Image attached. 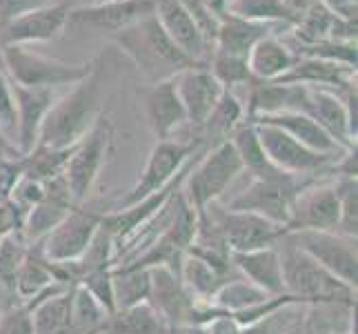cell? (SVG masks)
<instances>
[{
    "instance_id": "cell-1",
    "label": "cell",
    "mask_w": 358,
    "mask_h": 334,
    "mask_svg": "<svg viewBox=\"0 0 358 334\" xmlns=\"http://www.w3.org/2000/svg\"><path fill=\"white\" fill-rule=\"evenodd\" d=\"M103 114V83L101 69H94L85 81L71 85V90L56 98L49 107L47 116L41 125L38 143L54 150L76 147L94 123Z\"/></svg>"
},
{
    "instance_id": "cell-2",
    "label": "cell",
    "mask_w": 358,
    "mask_h": 334,
    "mask_svg": "<svg viewBox=\"0 0 358 334\" xmlns=\"http://www.w3.org/2000/svg\"><path fill=\"white\" fill-rule=\"evenodd\" d=\"M114 43L125 52L134 65L143 71L150 83L171 78L165 74V69H171V74H178L187 67L203 65L194 63V60L182 52V49L169 39L163 25L158 22L156 14H150L147 18L134 22L131 27L122 29L112 36Z\"/></svg>"
},
{
    "instance_id": "cell-3",
    "label": "cell",
    "mask_w": 358,
    "mask_h": 334,
    "mask_svg": "<svg viewBox=\"0 0 358 334\" xmlns=\"http://www.w3.org/2000/svg\"><path fill=\"white\" fill-rule=\"evenodd\" d=\"M282 281L285 292L296 296L303 305L318 303H356V290L348 288L325 267H320L312 256H307L299 245L285 234L278 243Z\"/></svg>"
},
{
    "instance_id": "cell-4",
    "label": "cell",
    "mask_w": 358,
    "mask_h": 334,
    "mask_svg": "<svg viewBox=\"0 0 358 334\" xmlns=\"http://www.w3.org/2000/svg\"><path fill=\"white\" fill-rule=\"evenodd\" d=\"M243 163L234 150L231 141L216 143L209 152H203V158H196L185 176L180 192L199 216L207 212L209 205L218 203V199L227 192V188L238 179Z\"/></svg>"
},
{
    "instance_id": "cell-5",
    "label": "cell",
    "mask_w": 358,
    "mask_h": 334,
    "mask_svg": "<svg viewBox=\"0 0 358 334\" xmlns=\"http://www.w3.org/2000/svg\"><path fill=\"white\" fill-rule=\"evenodd\" d=\"M3 65L11 83L24 85V88L54 90L58 85H76L85 81L96 69L98 60L69 65L63 60L36 54L24 45H9L3 47Z\"/></svg>"
},
{
    "instance_id": "cell-6",
    "label": "cell",
    "mask_w": 358,
    "mask_h": 334,
    "mask_svg": "<svg viewBox=\"0 0 358 334\" xmlns=\"http://www.w3.org/2000/svg\"><path fill=\"white\" fill-rule=\"evenodd\" d=\"M203 147H205V141L201 136H194V141H174V139L156 141L143 172L134 183V188L125 196H120L112 207H107V212L109 209L134 205L147 199V196L160 192L163 188H167V185L178 176V172L189 163V158L203 152Z\"/></svg>"
},
{
    "instance_id": "cell-7",
    "label": "cell",
    "mask_w": 358,
    "mask_h": 334,
    "mask_svg": "<svg viewBox=\"0 0 358 334\" xmlns=\"http://www.w3.org/2000/svg\"><path fill=\"white\" fill-rule=\"evenodd\" d=\"M112 150H114V125L103 111L101 118L87 132V136L73 147V152L67 160V167L63 172L67 188L71 192V199L76 205H85V201H87V196L92 194Z\"/></svg>"
},
{
    "instance_id": "cell-8",
    "label": "cell",
    "mask_w": 358,
    "mask_h": 334,
    "mask_svg": "<svg viewBox=\"0 0 358 334\" xmlns=\"http://www.w3.org/2000/svg\"><path fill=\"white\" fill-rule=\"evenodd\" d=\"M310 183V179L276 174L269 179H252V183L231 199L225 207L234 212H252L280 228H287L294 199Z\"/></svg>"
},
{
    "instance_id": "cell-9",
    "label": "cell",
    "mask_w": 358,
    "mask_h": 334,
    "mask_svg": "<svg viewBox=\"0 0 358 334\" xmlns=\"http://www.w3.org/2000/svg\"><path fill=\"white\" fill-rule=\"evenodd\" d=\"M292 241L314 261L325 267L348 288L356 290L358 283V252L356 237H345L341 232H287Z\"/></svg>"
},
{
    "instance_id": "cell-10",
    "label": "cell",
    "mask_w": 358,
    "mask_h": 334,
    "mask_svg": "<svg viewBox=\"0 0 358 334\" xmlns=\"http://www.w3.org/2000/svg\"><path fill=\"white\" fill-rule=\"evenodd\" d=\"M205 214L216 223L220 237H223L231 254L271 247L287 234L285 228H280L263 216L252 212H234V209L227 207H218V203L209 205Z\"/></svg>"
},
{
    "instance_id": "cell-11",
    "label": "cell",
    "mask_w": 358,
    "mask_h": 334,
    "mask_svg": "<svg viewBox=\"0 0 358 334\" xmlns=\"http://www.w3.org/2000/svg\"><path fill=\"white\" fill-rule=\"evenodd\" d=\"M107 209H90L85 205H76L69 214L47 234L41 243L43 254L52 263H71L78 261L83 252L87 250L96 232L101 230V221Z\"/></svg>"
},
{
    "instance_id": "cell-12",
    "label": "cell",
    "mask_w": 358,
    "mask_h": 334,
    "mask_svg": "<svg viewBox=\"0 0 358 334\" xmlns=\"http://www.w3.org/2000/svg\"><path fill=\"white\" fill-rule=\"evenodd\" d=\"M254 127L269 163L276 169L285 172V174L301 176V179L327 174L329 167L338 158V156H327L310 150V147L301 145L299 141L292 139L289 134L280 132L278 127H269V125H254Z\"/></svg>"
},
{
    "instance_id": "cell-13",
    "label": "cell",
    "mask_w": 358,
    "mask_h": 334,
    "mask_svg": "<svg viewBox=\"0 0 358 334\" xmlns=\"http://www.w3.org/2000/svg\"><path fill=\"white\" fill-rule=\"evenodd\" d=\"M147 270H150V299L147 303L167 321L171 332L192 328L199 303L185 290L178 270L169 265H154Z\"/></svg>"
},
{
    "instance_id": "cell-14",
    "label": "cell",
    "mask_w": 358,
    "mask_h": 334,
    "mask_svg": "<svg viewBox=\"0 0 358 334\" xmlns=\"http://www.w3.org/2000/svg\"><path fill=\"white\" fill-rule=\"evenodd\" d=\"M338 194L334 183L310 181L294 199L287 232H336L338 230Z\"/></svg>"
},
{
    "instance_id": "cell-15",
    "label": "cell",
    "mask_w": 358,
    "mask_h": 334,
    "mask_svg": "<svg viewBox=\"0 0 358 334\" xmlns=\"http://www.w3.org/2000/svg\"><path fill=\"white\" fill-rule=\"evenodd\" d=\"M138 96L147 125L158 141L171 139V134L187 125V116H185V107L180 103L174 76L143 85V88H138Z\"/></svg>"
},
{
    "instance_id": "cell-16",
    "label": "cell",
    "mask_w": 358,
    "mask_h": 334,
    "mask_svg": "<svg viewBox=\"0 0 358 334\" xmlns=\"http://www.w3.org/2000/svg\"><path fill=\"white\" fill-rule=\"evenodd\" d=\"M174 78L180 103L185 107V116H187V125L203 127L216 103L220 101V96H223L225 88L209 71L207 63L182 69Z\"/></svg>"
},
{
    "instance_id": "cell-17",
    "label": "cell",
    "mask_w": 358,
    "mask_h": 334,
    "mask_svg": "<svg viewBox=\"0 0 358 334\" xmlns=\"http://www.w3.org/2000/svg\"><path fill=\"white\" fill-rule=\"evenodd\" d=\"M150 14H154V0H109V3L71 9L67 25L101 29L114 36Z\"/></svg>"
},
{
    "instance_id": "cell-18",
    "label": "cell",
    "mask_w": 358,
    "mask_h": 334,
    "mask_svg": "<svg viewBox=\"0 0 358 334\" xmlns=\"http://www.w3.org/2000/svg\"><path fill=\"white\" fill-rule=\"evenodd\" d=\"M71 7L67 3H52L43 9L29 11V14L18 16L7 22L0 29V47L9 45H24L29 43H45L54 41L67 27Z\"/></svg>"
},
{
    "instance_id": "cell-19",
    "label": "cell",
    "mask_w": 358,
    "mask_h": 334,
    "mask_svg": "<svg viewBox=\"0 0 358 334\" xmlns=\"http://www.w3.org/2000/svg\"><path fill=\"white\" fill-rule=\"evenodd\" d=\"M154 14L163 25L167 36L174 41L194 63H207L209 49L203 32L199 29L189 9L182 5V0H154Z\"/></svg>"
},
{
    "instance_id": "cell-20",
    "label": "cell",
    "mask_w": 358,
    "mask_h": 334,
    "mask_svg": "<svg viewBox=\"0 0 358 334\" xmlns=\"http://www.w3.org/2000/svg\"><path fill=\"white\" fill-rule=\"evenodd\" d=\"M11 92H14L16 118H18L14 145H16V150L24 156L34 150L36 143H38L41 125H43L49 107H52L56 101V94H54V90L24 88V85H18V83H11Z\"/></svg>"
},
{
    "instance_id": "cell-21",
    "label": "cell",
    "mask_w": 358,
    "mask_h": 334,
    "mask_svg": "<svg viewBox=\"0 0 358 334\" xmlns=\"http://www.w3.org/2000/svg\"><path fill=\"white\" fill-rule=\"evenodd\" d=\"M303 114H307L314 123H318V125L323 127L331 139L343 147V150H352V147H356V141L350 132L348 109H345L341 90L336 92V90H327V88H307Z\"/></svg>"
},
{
    "instance_id": "cell-22",
    "label": "cell",
    "mask_w": 358,
    "mask_h": 334,
    "mask_svg": "<svg viewBox=\"0 0 358 334\" xmlns=\"http://www.w3.org/2000/svg\"><path fill=\"white\" fill-rule=\"evenodd\" d=\"M250 123L254 125H269V127H278L280 132L289 134L292 139H296L301 145L310 147V150L318 152V154H327V156H341L343 147L331 139V136L314 123L303 111H278V114H261L250 118Z\"/></svg>"
},
{
    "instance_id": "cell-23",
    "label": "cell",
    "mask_w": 358,
    "mask_h": 334,
    "mask_svg": "<svg viewBox=\"0 0 358 334\" xmlns=\"http://www.w3.org/2000/svg\"><path fill=\"white\" fill-rule=\"evenodd\" d=\"M276 27H282V25L247 20V18L234 16V14H229V11H225V14L218 18V29H216L212 52L247 58V54L252 52V47L258 41H263V39H267V36L276 34Z\"/></svg>"
},
{
    "instance_id": "cell-24",
    "label": "cell",
    "mask_w": 358,
    "mask_h": 334,
    "mask_svg": "<svg viewBox=\"0 0 358 334\" xmlns=\"http://www.w3.org/2000/svg\"><path fill=\"white\" fill-rule=\"evenodd\" d=\"M231 265L236 267V272L243 279L254 283V286L261 288L263 292L271 296L287 294L285 281H282L280 254L276 245L261 247V250H252V252L231 254Z\"/></svg>"
},
{
    "instance_id": "cell-25",
    "label": "cell",
    "mask_w": 358,
    "mask_h": 334,
    "mask_svg": "<svg viewBox=\"0 0 358 334\" xmlns=\"http://www.w3.org/2000/svg\"><path fill=\"white\" fill-rule=\"evenodd\" d=\"M274 83L343 90V88H348V85L356 83V69L348 67V65L327 63V60L312 58V56H296L294 67L285 74V76Z\"/></svg>"
},
{
    "instance_id": "cell-26",
    "label": "cell",
    "mask_w": 358,
    "mask_h": 334,
    "mask_svg": "<svg viewBox=\"0 0 358 334\" xmlns=\"http://www.w3.org/2000/svg\"><path fill=\"white\" fill-rule=\"evenodd\" d=\"M178 277L182 281L185 290L189 292V296L196 303L209 305L214 299V294L220 290V286L227 283L229 279L238 277V272H220L214 265L203 261V258L185 252L178 265Z\"/></svg>"
},
{
    "instance_id": "cell-27",
    "label": "cell",
    "mask_w": 358,
    "mask_h": 334,
    "mask_svg": "<svg viewBox=\"0 0 358 334\" xmlns=\"http://www.w3.org/2000/svg\"><path fill=\"white\" fill-rule=\"evenodd\" d=\"M294 63L296 54L280 39H276V34L258 41L252 47V52L247 54V67L252 71V78L263 83L282 78L294 67Z\"/></svg>"
},
{
    "instance_id": "cell-28",
    "label": "cell",
    "mask_w": 358,
    "mask_h": 334,
    "mask_svg": "<svg viewBox=\"0 0 358 334\" xmlns=\"http://www.w3.org/2000/svg\"><path fill=\"white\" fill-rule=\"evenodd\" d=\"M54 283H60L56 281L54 263L43 254L41 243H29L27 256H24V261L18 270V277H16V286H14L16 299L20 303H27L36 294H41L49 286H54Z\"/></svg>"
},
{
    "instance_id": "cell-29",
    "label": "cell",
    "mask_w": 358,
    "mask_h": 334,
    "mask_svg": "<svg viewBox=\"0 0 358 334\" xmlns=\"http://www.w3.org/2000/svg\"><path fill=\"white\" fill-rule=\"evenodd\" d=\"M101 334H174L150 303H138L109 314Z\"/></svg>"
},
{
    "instance_id": "cell-30",
    "label": "cell",
    "mask_w": 358,
    "mask_h": 334,
    "mask_svg": "<svg viewBox=\"0 0 358 334\" xmlns=\"http://www.w3.org/2000/svg\"><path fill=\"white\" fill-rule=\"evenodd\" d=\"M229 141L236 150L243 169H247L252 174V179H269V176H276V174H285V172L276 169L274 165L269 163V158L263 152V145L258 141V134L254 123L245 120L243 125H238L234 130V134L229 136Z\"/></svg>"
},
{
    "instance_id": "cell-31",
    "label": "cell",
    "mask_w": 358,
    "mask_h": 334,
    "mask_svg": "<svg viewBox=\"0 0 358 334\" xmlns=\"http://www.w3.org/2000/svg\"><path fill=\"white\" fill-rule=\"evenodd\" d=\"M73 288V286H71ZM71 288L47 296L41 303H36L29 314H31V330L34 334H73L71 330Z\"/></svg>"
},
{
    "instance_id": "cell-32",
    "label": "cell",
    "mask_w": 358,
    "mask_h": 334,
    "mask_svg": "<svg viewBox=\"0 0 358 334\" xmlns=\"http://www.w3.org/2000/svg\"><path fill=\"white\" fill-rule=\"evenodd\" d=\"M271 294L263 292L261 288H256L254 283H250L247 279H243L241 274L229 279L227 283H223L220 286V290L214 294L212 303H209V307H214V310L223 312V314H241L245 310H250V307L258 305L267 301Z\"/></svg>"
},
{
    "instance_id": "cell-33",
    "label": "cell",
    "mask_w": 358,
    "mask_h": 334,
    "mask_svg": "<svg viewBox=\"0 0 358 334\" xmlns=\"http://www.w3.org/2000/svg\"><path fill=\"white\" fill-rule=\"evenodd\" d=\"M112 286L116 310L145 303L150 299V270L116 265L112 267Z\"/></svg>"
},
{
    "instance_id": "cell-34",
    "label": "cell",
    "mask_w": 358,
    "mask_h": 334,
    "mask_svg": "<svg viewBox=\"0 0 358 334\" xmlns=\"http://www.w3.org/2000/svg\"><path fill=\"white\" fill-rule=\"evenodd\" d=\"M71 207H76V205H67V203H60V201H54V199H47V196H43V201L38 205H34L27 212V216H24L20 237L27 243L43 241L47 234L69 214Z\"/></svg>"
},
{
    "instance_id": "cell-35",
    "label": "cell",
    "mask_w": 358,
    "mask_h": 334,
    "mask_svg": "<svg viewBox=\"0 0 358 334\" xmlns=\"http://www.w3.org/2000/svg\"><path fill=\"white\" fill-rule=\"evenodd\" d=\"M71 330L73 334H101L109 312L85 290L80 283L71 288Z\"/></svg>"
},
{
    "instance_id": "cell-36",
    "label": "cell",
    "mask_w": 358,
    "mask_h": 334,
    "mask_svg": "<svg viewBox=\"0 0 358 334\" xmlns=\"http://www.w3.org/2000/svg\"><path fill=\"white\" fill-rule=\"evenodd\" d=\"M245 120H247V116H245V105L238 101L236 94L225 90L223 96H220V101L216 103L214 111L209 114L207 123L201 127V130L207 132L205 136H201V139L207 141L209 136L214 134V136H218L220 141H227L229 136L234 134V130H236L238 125H243Z\"/></svg>"
},
{
    "instance_id": "cell-37",
    "label": "cell",
    "mask_w": 358,
    "mask_h": 334,
    "mask_svg": "<svg viewBox=\"0 0 358 334\" xmlns=\"http://www.w3.org/2000/svg\"><path fill=\"white\" fill-rule=\"evenodd\" d=\"M73 152V147L67 150H54V147H45V145H36L29 154L22 156V169H24V179H34V181H49L54 176H60L67 167V160Z\"/></svg>"
},
{
    "instance_id": "cell-38",
    "label": "cell",
    "mask_w": 358,
    "mask_h": 334,
    "mask_svg": "<svg viewBox=\"0 0 358 334\" xmlns=\"http://www.w3.org/2000/svg\"><path fill=\"white\" fill-rule=\"evenodd\" d=\"M227 11L234 16L258 22H276L294 27L296 18L287 11L282 0H227Z\"/></svg>"
},
{
    "instance_id": "cell-39",
    "label": "cell",
    "mask_w": 358,
    "mask_h": 334,
    "mask_svg": "<svg viewBox=\"0 0 358 334\" xmlns=\"http://www.w3.org/2000/svg\"><path fill=\"white\" fill-rule=\"evenodd\" d=\"M305 307L307 305H299V303L282 305L276 312H271L263 319L254 321V323L245 326L243 334H289L301 326Z\"/></svg>"
},
{
    "instance_id": "cell-40",
    "label": "cell",
    "mask_w": 358,
    "mask_h": 334,
    "mask_svg": "<svg viewBox=\"0 0 358 334\" xmlns=\"http://www.w3.org/2000/svg\"><path fill=\"white\" fill-rule=\"evenodd\" d=\"M207 67L216 76V81L229 92L238 88V85H250L254 81L250 67H247V58L212 52L207 58Z\"/></svg>"
},
{
    "instance_id": "cell-41",
    "label": "cell",
    "mask_w": 358,
    "mask_h": 334,
    "mask_svg": "<svg viewBox=\"0 0 358 334\" xmlns=\"http://www.w3.org/2000/svg\"><path fill=\"white\" fill-rule=\"evenodd\" d=\"M27 250L29 243L20 237V232L0 239V286L9 290L11 294H14L18 270L24 261V256H27Z\"/></svg>"
},
{
    "instance_id": "cell-42",
    "label": "cell",
    "mask_w": 358,
    "mask_h": 334,
    "mask_svg": "<svg viewBox=\"0 0 358 334\" xmlns=\"http://www.w3.org/2000/svg\"><path fill=\"white\" fill-rule=\"evenodd\" d=\"M334 188L338 194V230L345 237L358 234V183L356 179H336Z\"/></svg>"
},
{
    "instance_id": "cell-43",
    "label": "cell",
    "mask_w": 358,
    "mask_h": 334,
    "mask_svg": "<svg viewBox=\"0 0 358 334\" xmlns=\"http://www.w3.org/2000/svg\"><path fill=\"white\" fill-rule=\"evenodd\" d=\"M294 54L320 58V60H327V63L348 65L354 69L358 63L356 43H343V41H323V43H314V45H303V47H299V52H294Z\"/></svg>"
},
{
    "instance_id": "cell-44",
    "label": "cell",
    "mask_w": 358,
    "mask_h": 334,
    "mask_svg": "<svg viewBox=\"0 0 358 334\" xmlns=\"http://www.w3.org/2000/svg\"><path fill=\"white\" fill-rule=\"evenodd\" d=\"M80 286L87 290L94 299L101 303L109 314L116 312V303H114V286H112V270H103V272H94V274L85 277L80 281Z\"/></svg>"
},
{
    "instance_id": "cell-45",
    "label": "cell",
    "mask_w": 358,
    "mask_h": 334,
    "mask_svg": "<svg viewBox=\"0 0 358 334\" xmlns=\"http://www.w3.org/2000/svg\"><path fill=\"white\" fill-rule=\"evenodd\" d=\"M0 130L11 141H16V130H18V118H16V103H14V92H11V81L7 74L0 69Z\"/></svg>"
},
{
    "instance_id": "cell-46",
    "label": "cell",
    "mask_w": 358,
    "mask_h": 334,
    "mask_svg": "<svg viewBox=\"0 0 358 334\" xmlns=\"http://www.w3.org/2000/svg\"><path fill=\"white\" fill-rule=\"evenodd\" d=\"M0 334H34L31 314L20 301L0 314Z\"/></svg>"
},
{
    "instance_id": "cell-47",
    "label": "cell",
    "mask_w": 358,
    "mask_h": 334,
    "mask_svg": "<svg viewBox=\"0 0 358 334\" xmlns=\"http://www.w3.org/2000/svg\"><path fill=\"white\" fill-rule=\"evenodd\" d=\"M43 196H45V188H43L41 181H34V179H24L22 176L18 181V185H16V190L11 192L9 199L22 209L24 216H27L29 209L43 201Z\"/></svg>"
},
{
    "instance_id": "cell-48",
    "label": "cell",
    "mask_w": 358,
    "mask_h": 334,
    "mask_svg": "<svg viewBox=\"0 0 358 334\" xmlns=\"http://www.w3.org/2000/svg\"><path fill=\"white\" fill-rule=\"evenodd\" d=\"M22 156L0 160V201H5L16 190L18 181L22 179Z\"/></svg>"
},
{
    "instance_id": "cell-49",
    "label": "cell",
    "mask_w": 358,
    "mask_h": 334,
    "mask_svg": "<svg viewBox=\"0 0 358 334\" xmlns=\"http://www.w3.org/2000/svg\"><path fill=\"white\" fill-rule=\"evenodd\" d=\"M47 5H52V0H0V29L14 18L43 9Z\"/></svg>"
},
{
    "instance_id": "cell-50",
    "label": "cell",
    "mask_w": 358,
    "mask_h": 334,
    "mask_svg": "<svg viewBox=\"0 0 358 334\" xmlns=\"http://www.w3.org/2000/svg\"><path fill=\"white\" fill-rule=\"evenodd\" d=\"M22 221H24V212L14 201L11 199L0 201V239L9 237V234H18L22 230Z\"/></svg>"
},
{
    "instance_id": "cell-51",
    "label": "cell",
    "mask_w": 358,
    "mask_h": 334,
    "mask_svg": "<svg viewBox=\"0 0 358 334\" xmlns=\"http://www.w3.org/2000/svg\"><path fill=\"white\" fill-rule=\"evenodd\" d=\"M282 3H285V7H287L289 14H292L296 20H299L314 3H318V0H282Z\"/></svg>"
},
{
    "instance_id": "cell-52",
    "label": "cell",
    "mask_w": 358,
    "mask_h": 334,
    "mask_svg": "<svg viewBox=\"0 0 358 334\" xmlns=\"http://www.w3.org/2000/svg\"><path fill=\"white\" fill-rule=\"evenodd\" d=\"M16 156H22V154L16 150V145L7 139L5 132L0 130V160H5V158H16Z\"/></svg>"
},
{
    "instance_id": "cell-53",
    "label": "cell",
    "mask_w": 358,
    "mask_h": 334,
    "mask_svg": "<svg viewBox=\"0 0 358 334\" xmlns=\"http://www.w3.org/2000/svg\"><path fill=\"white\" fill-rule=\"evenodd\" d=\"M18 299H16V294H11L9 290H5L3 286H0V314H3L5 310H9L11 305H14Z\"/></svg>"
},
{
    "instance_id": "cell-54",
    "label": "cell",
    "mask_w": 358,
    "mask_h": 334,
    "mask_svg": "<svg viewBox=\"0 0 358 334\" xmlns=\"http://www.w3.org/2000/svg\"><path fill=\"white\" fill-rule=\"evenodd\" d=\"M0 69L5 71V65H3V47H0Z\"/></svg>"
},
{
    "instance_id": "cell-55",
    "label": "cell",
    "mask_w": 358,
    "mask_h": 334,
    "mask_svg": "<svg viewBox=\"0 0 358 334\" xmlns=\"http://www.w3.org/2000/svg\"><path fill=\"white\" fill-rule=\"evenodd\" d=\"M96 3H109V0H94V5H96Z\"/></svg>"
}]
</instances>
